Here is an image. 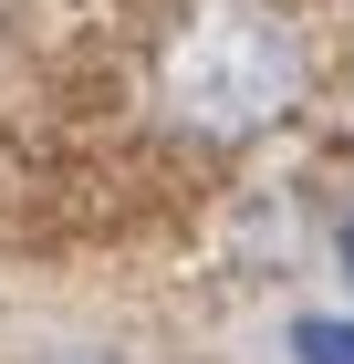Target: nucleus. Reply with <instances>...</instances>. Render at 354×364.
<instances>
[{"label": "nucleus", "mask_w": 354, "mask_h": 364, "mask_svg": "<svg viewBox=\"0 0 354 364\" xmlns=\"http://www.w3.org/2000/svg\"><path fill=\"white\" fill-rule=\"evenodd\" d=\"M313 84L302 31L271 0H188L157 42V125L188 146H250Z\"/></svg>", "instance_id": "1"}, {"label": "nucleus", "mask_w": 354, "mask_h": 364, "mask_svg": "<svg viewBox=\"0 0 354 364\" xmlns=\"http://www.w3.org/2000/svg\"><path fill=\"white\" fill-rule=\"evenodd\" d=\"M292 364H354V323H333V312L292 323Z\"/></svg>", "instance_id": "2"}, {"label": "nucleus", "mask_w": 354, "mask_h": 364, "mask_svg": "<svg viewBox=\"0 0 354 364\" xmlns=\"http://www.w3.org/2000/svg\"><path fill=\"white\" fill-rule=\"evenodd\" d=\"M333 250H344V271H354V219H344V240H333Z\"/></svg>", "instance_id": "3"}]
</instances>
